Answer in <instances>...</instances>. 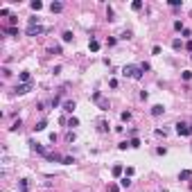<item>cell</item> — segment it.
Masks as SVG:
<instances>
[{
    "label": "cell",
    "mask_w": 192,
    "mask_h": 192,
    "mask_svg": "<svg viewBox=\"0 0 192 192\" xmlns=\"http://www.w3.org/2000/svg\"><path fill=\"white\" fill-rule=\"evenodd\" d=\"M181 77H183V81H190V79H192V70H183Z\"/></svg>",
    "instance_id": "obj_12"
},
{
    "label": "cell",
    "mask_w": 192,
    "mask_h": 192,
    "mask_svg": "<svg viewBox=\"0 0 192 192\" xmlns=\"http://www.w3.org/2000/svg\"><path fill=\"white\" fill-rule=\"evenodd\" d=\"M170 7H181V0H170Z\"/></svg>",
    "instance_id": "obj_23"
},
{
    "label": "cell",
    "mask_w": 192,
    "mask_h": 192,
    "mask_svg": "<svg viewBox=\"0 0 192 192\" xmlns=\"http://www.w3.org/2000/svg\"><path fill=\"white\" fill-rule=\"evenodd\" d=\"M174 29H181V32H183L185 27H183V23H181V20H174Z\"/></svg>",
    "instance_id": "obj_18"
},
{
    "label": "cell",
    "mask_w": 192,
    "mask_h": 192,
    "mask_svg": "<svg viewBox=\"0 0 192 192\" xmlns=\"http://www.w3.org/2000/svg\"><path fill=\"white\" fill-rule=\"evenodd\" d=\"M77 124H79L77 118H70V120H68V127H77Z\"/></svg>",
    "instance_id": "obj_20"
},
{
    "label": "cell",
    "mask_w": 192,
    "mask_h": 192,
    "mask_svg": "<svg viewBox=\"0 0 192 192\" xmlns=\"http://www.w3.org/2000/svg\"><path fill=\"white\" fill-rule=\"evenodd\" d=\"M27 90H29V84H20V86H16V93H18V95H25Z\"/></svg>",
    "instance_id": "obj_7"
},
{
    "label": "cell",
    "mask_w": 192,
    "mask_h": 192,
    "mask_svg": "<svg viewBox=\"0 0 192 192\" xmlns=\"http://www.w3.org/2000/svg\"><path fill=\"white\" fill-rule=\"evenodd\" d=\"M131 9H133V11H140V9H142V2H140V0H136V2L131 5Z\"/></svg>",
    "instance_id": "obj_15"
},
{
    "label": "cell",
    "mask_w": 192,
    "mask_h": 192,
    "mask_svg": "<svg viewBox=\"0 0 192 192\" xmlns=\"http://www.w3.org/2000/svg\"><path fill=\"white\" fill-rule=\"evenodd\" d=\"M50 11H52V14H61L63 5H61V2H52V5H50Z\"/></svg>",
    "instance_id": "obj_4"
},
{
    "label": "cell",
    "mask_w": 192,
    "mask_h": 192,
    "mask_svg": "<svg viewBox=\"0 0 192 192\" xmlns=\"http://www.w3.org/2000/svg\"><path fill=\"white\" fill-rule=\"evenodd\" d=\"M190 176H192V172H190V170H183V172L179 174V179H181V181H188Z\"/></svg>",
    "instance_id": "obj_9"
},
{
    "label": "cell",
    "mask_w": 192,
    "mask_h": 192,
    "mask_svg": "<svg viewBox=\"0 0 192 192\" xmlns=\"http://www.w3.org/2000/svg\"><path fill=\"white\" fill-rule=\"evenodd\" d=\"M111 172H113V176H120L124 172V167L122 165H113V170H111Z\"/></svg>",
    "instance_id": "obj_10"
},
{
    "label": "cell",
    "mask_w": 192,
    "mask_h": 192,
    "mask_svg": "<svg viewBox=\"0 0 192 192\" xmlns=\"http://www.w3.org/2000/svg\"><path fill=\"white\" fill-rule=\"evenodd\" d=\"M172 48H174V50H181V48H183V41H181V39H174V41H172Z\"/></svg>",
    "instance_id": "obj_11"
},
{
    "label": "cell",
    "mask_w": 192,
    "mask_h": 192,
    "mask_svg": "<svg viewBox=\"0 0 192 192\" xmlns=\"http://www.w3.org/2000/svg\"><path fill=\"white\" fill-rule=\"evenodd\" d=\"M176 133H179V136H190L192 129H190L185 122H179V124H176Z\"/></svg>",
    "instance_id": "obj_1"
},
{
    "label": "cell",
    "mask_w": 192,
    "mask_h": 192,
    "mask_svg": "<svg viewBox=\"0 0 192 192\" xmlns=\"http://www.w3.org/2000/svg\"><path fill=\"white\" fill-rule=\"evenodd\" d=\"M39 34H43V27H41V25L27 27V36H39Z\"/></svg>",
    "instance_id": "obj_2"
},
{
    "label": "cell",
    "mask_w": 192,
    "mask_h": 192,
    "mask_svg": "<svg viewBox=\"0 0 192 192\" xmlns=\"http://www.w3.org/2000/svg\"><path fill=\"white\" fill-rule=\"evenodd\" d=\"M61 39H63V43H70V41H72V32H70V29H66Z\"/></svg>",
    "instance_id": "obj_8"
},
{
    "label": "cell",
    "mask_w": 192,
    "mask_h": 192,
    "mask_svg": "<svg viewBox=\"0 0 192 192\" xmlns=\"http://www.w3.org/2000/svg\"><path fill=\"white\" fill-rule=\"evenodd\" d=\"M45 127H48V122H45V120H41V122L36 124L34 129H36V131H43V129H45Z\"/></svg>",
    "instance_id": "obj_16"
},
{
    "label": "cell",
    "mask_w": 192,
    "mask_h": 192,
    "mask_svg": "<svg viewBox=\"0 0 192 192\" xmlns=\"http://www.w3.org/2000/svg\"><path fill=\"white\" fill-rule=\"evenodd\" d=\"M163 113H165L163 104H156V106H151V115H154V118H158V115H163Z\"/></svg>",
    "instance_id": "obj_3"
},
{
    "label": "cell",
    "mask_w": 192,
    "mask_h": 192,
    "mask_svg": "<svg viewBox=\"0 0 192 192\" xmlns=\"http://www.w3.org/2000/svg\"><path fill=\"white\" fill-rule=\"evenodd\" d=\"M129 147H140V140H138V138H133V140L129 142Z\"/></svg>",
    "instance_id": "obj_21"
},
{
    "label": "cell",
    "mask_w": 192,
    "mask_h": 192,
    "mask_svg": "<svg viewBox=\"0 0 192 192\" xmlns=\"http://www.w3.org/2000/svg\"><path fill=\"white\" fill-rule=\"evenodd\" d=\"M88 48H90V52H97V50H100V41L90 39V41H88Z\"/></svg>",
    "instance_id": "obj_5"
},
{
    "label": "cell",
    "mask_w": 192,
    "mask_h": 192,
    "mask_svg": "<svg viewBox=\"0 0 192 192\" xmlns=\"http://www.w3.org/2000/svg\"><path fill=\"white\" fill-rule=\"evenodd\" d=\"M18 79H20V81H29V72H27V70H23V72L18 75Z\"/></svg>",
    "instance_id": "obj_13"
},
{
    "label": "cell",
    "mask_w": 192,
    "mask_h": 192,
    "mask_svg": "<svg viewBox=\"0 0 192 192\" xmlns=\"http://www.w3.org/2000/svg\"><path fill=\"white\" fill-rule=\"evenodd\" d=\"M32 9H34V11H39V9H43V2H39V0H34V2H32Z\"/></svg>",
    "instance_id": "obj_14"
},
{
    "label": "cell",
    "mask_w": 192,
    "mask_h": 192,
    "mask_svg": "<svg viewBox=\"0 0 192 192\" xmlns=\"http://www.w3.org/2000/svg\"><path fill=\"white\" fill-rule=\"evenodd\" d=\"M63 111H66V113H72V111H75V102H63Z\"/></svg>",
    "instance_id": "obj_6"
},
{
    "label": "cell",
    "mask_w": 192,
    "mask_h": 192,
    "mask_svg": "<svg viewBox=\"0 0 192 192\" xmlns=\"http://www.w3.org/2000/svg\"><path fill=\"white\" fill-rule=\"evenodd\" d=\"M120 185H122V188H129V185H131V181H129V176H124L122 181H120Z\"/></svg>",
    "instance_id": "obj_17"
},
{
    "label": "cell",
    "mask_w": 192,
    "mask_h": 192,
    "mask_svg": "<svg viewBox=\"0 0 192 192\" xmlns=\"http://www.w3.org/2000/svg\"><path fill=\"white\" fill-rule=\"evenodd\" d=\"M185 48H188V50L192 52V41H188V43H185Z\"/></svg>",
    "instance_id": "obj_24"
},
{
    "label": "cell",
    "mask_w": 192,
    "mask_h": 192,
    "mask_svg": "<svg viewBox=\"0 0 192 192\" xmlns=\"http://www.w3.org/2000/svg\"><path fill=\"white\" fill-rule=\"evenodd\" d=\"M109 192H120V188H118L115 183H111V185H109Z\"/></svg>",
    "instance_id": "obj_22"
},
{
    "label": "cell",
    "mask_w": 192,
    "mask_h": 192,
    "mask_svg": "<svg viewBox=\"0 0 192 192\" xmlns=\"http://www.w3.org/2000/svg\"><path fill=\"white\" fill-rule=\"evenodd\" d=\"M120 118H122L124 122H129V120H131V113H129V111H124V113H122V115H120Z\"/></svg>",
    "instance_id": "obj_19"
}]
</instances>
